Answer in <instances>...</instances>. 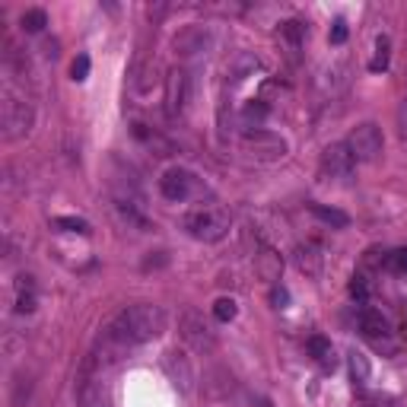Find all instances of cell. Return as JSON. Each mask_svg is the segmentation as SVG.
Returning a JSON list of instances; mask_svg holds the SVG:
<instances>
[{
	"label": "cell",
	"mask_w": 407,
	"mask_h": 407,
	"mask_svg": "<svg viewBox=\"0 0 407 407\" xmlns=\"http://www.w3.org/2000/svg\"><path fill=\"white\" fill-rule=\"evenodd\" d=\"M353 166H357V159H353L347 143H331V147H324L322 172L328 175V178H350V175H353Z\"/></svg>",
	"instance_id": "8"
},
{
	"label": "cell",
	"mask_w": 407,
	"mask_h": 407,
	"mask_svg": "<svg viewBox=\"0 0 407 407\" xmlns=\"http://www.w3.org/2000/svg\"><path fill=\"white\" fill-rule=\"evenodd\" d=\"M159 191H163L166 200H188L194 191L191 172H185V169H169V172H163V178H159Z\"/></svg>",
	"instance_id": "9"
},
{
	"label": "cell",
	"mask_w": 407,
	"mask_h": 407,
	"mask_svg": "<svg viewBox=\"0 0 407 407\" xmlns=\"http://www.w3.org/2000/svg\"><path fill=\"white\" fill-rule=\"evenodd\" d=\"M277 39H280L283 51H286V58L300 61V51H302V45H306V25L296 23V19H286V23H280Z\"/></svg>",
	"instance_id": "11"
},
{
	"label": "cell",
	"mask_w": 407,
	"mask_h": 407,
	"mask_svg": "<svg viewBox=\"0 0 407 407\" xmlns=\"http://www.w3.org/2000/svg\"><path fill=\"white\" fill-rule=\"evenodd\" d=\"M267 115H271L267 102L264 99H251V102H245V108H242V125H245V131H258V127L264 125Z\"/></svg>",
	"instance_id": "17"
},
{
	"label": "cell",
	"mask_w": 407,
	"mask_h": 407,
	"mask_svg": "<svg viewBox=\"0 0 407 407\" xmlns=\"http://www.w3.org/2000/svg\"><path fill=\"white\" fill-rule=\"evenodd\" d=\"M328 39H331V45H344V42H347V23L337 19V23L331 25V35H328Z\"/></svg>",
	"instance_id": "28"
},
{
	"label": "cell",
	"mask_w": 407,
	"mask_h": 407,
	"mask_svg": "<svg viewBox=\"0 0 407 407\" xmlns=\"http://www.w3.org/2000/svg\"><path fill=\"white\" fill-rule=\"evenodd\" d=\"M388 61H391V42H388V35H379L375 39V58L369 61V70H385L388 67Z\"/></svg>",
	"instance_id": "19"
},
{
	"label": "cell",
	"mask_w": 407,
	"mask_h": 407,
	"mask_svg": "<svg viewBox=\"0 0 407 407\" xmlns=\"http://www.w3.org/2000/svg\"><path fill=\"white\" fill-rule=\"evenodd\" d=\"M347 147H350V153H353L357 163H373V159H379V153H382V147H385L382 131H379L373 121H366V125L350 131Z\"/></svg>",
	"instance_id": "5"
},
{
	"label": "cell",
	"mask_w": 407,
	"mask_h": 407,
	"mask_svg": "<svg viewBox=\"0 0 407 407\" xmlns=\"http://www.w3.org/2000/svg\"><path fill=\"white\" fill-rule=\"evenodd\" d=\"M210 45V35L200 29V25H191V29H185L178 39H175V54H182V58H198L200 51H207Z\"/></svg>",
	"instance_id": "12"
},
{
	"label": "cell",
	"mask_w": 407,
	"mask_h": 407,
	"mask_svg": "<svg viewBox=\"0 0 407 407\" xmlns=\"http://www.w3.org/2000/svg\"><path fill=\"white\" fill-rule=\"evenodd\" d=\"M398 131L407 140V99H401V105H398Z\"/></svg>",
	"instance_id": "30"
},
{
	"label": "cell",
	"mask_w": 407,
	"mask_h": 407,
	"mask_svg": "<svg viewBox=\"0 0 407 407\" xmlns=\"http://www.w3.org/2000/svg\"><path fill=\"white\" fill-rule=\"evenodd\" d=\"M242 150L245 156H251L255 163H277L286 156V140L274 131H245L242 134Z\"/></svg>",
	"instance_id": "4"
},
{
	"label": "cell",
	"mask_w": 407,
	"mask_h": 407,
	"mask_svg": "<svg viewBox=\"0 0 407 407\" xmlns=\"http://www.w3.org/2000/svg\"><path fill=\"white\" fill-rule=\"evenodd\" d=\"M359 331H363L366 337H373V341H385L391 334L385 315L375 312V309H363V312H359Z\"/></svg>",
	"instance_id": "14"
},
{
	"label": "cell",
	"mask_w": 407,
	"mask_h": 407,
	"mask_svg": "<svg viewBox=\"0 0 407 407\" xmlns=\"http://www.w3.org/2000/svg\"><path fill=\"white\" fill-rule=\"evenodd\" d=\"M178 331H182V341L194 350V353H210L216 347V337L210 331V324L204 322V315H198L194 309H188L178 322Z\"/></svg>",
	"instance_id": "6"
},
{
	"label": "cell",
	"mask_w": 407,
	"mask_h": 407,
	"mask_svg": "<svg viewBox=\"0 0 407 407\" xmlns=\"http://www.w3.org/2000/svg\"><path fill=\"white\" fill-rule=\"evenodd\" d=\"M54 226H58V229H64V233H80V236L90 233V223H86V220H80V216H58V220H54Z\"/></svg>",
	"instance_id": "23"
},
{
	"label": "cell",
	"mask_w": 407,
	"mask_h": 407,
	"mask_svg": "<svg viewBox=\"0 0 407 407\" xmlns=\"http://www.w3.org/2000/svg\"><path fill=\"white\" fill-rule=\"evenodd\" d=\"M293 258H296V267H300L302 274H309V277L322 274V251L315 245H300V249L293 251Z\"/></svg>",
	"instance_id": "16"
},
{
	"label": "cell",
	"mask_w": 407,
	"mask_h": 407,
	"mask_svg": "<svg viewBox=\"0 0 407 407\" xmlns=\"http://www.w3.org/2000/svg\"><path fill=\"white\" fill-rule=\"evenodd\" d=\"M309 353H312L322 366H334V350L324 337H309Z\"/></svg>",
	"instance_id": "20"
},
{
	"label": "cell",
	"mask_w": 407,
	"mask_h": 407,
	"mask_svg": "<svg viewBox=\"0 0 407 407\" xmlns=\"http://www.w3.org/2000/svg\"><path fill=\"white\" fill-rule=\"evenodd\" d=\"M80 407H108V398L102 395L99 385H83V391H80Z\"/></svg>",
	"instance_id": "22"
},
{
	"label": "cell",
	"mask_w": 407,
	"mask_h": 407,
	"mask_svg": "<svg viewBox=\"0 0 407 407\" xmlns=\"http://www.w3.org/2000/svg\"><path fill=\"white\" fill-rule=\"evenodd\" d=\"M350 296H353V300H359V302L369 300V283H366L363 274H353V280H350Z\"/></svg>",
	"instance_id": "25"
},
{
	"label": "cell",
	"mask_w": 407,
	"mask_h": 407,
	"mask_svg": "<svg viewBox=\"0 0 407 407\" xmlns=\"http://www.w3.org/2000/svg\"><path fill=\"white\" fill-rule=\"evenodd\" d=\"M350 363H353V375L359 373V379H363V375L369 373V363L363 359V353H353V359H350Z\"/></svg>",
	"instance_id": "31"
},
{
	"label": "cell",
	"mask_w": 407,
	"mask_h": 407,
	"mask_svg": "<svg viewBox=\"0 0 407 407\" xmlns=\"http://www.w3.org/2000/svg\"><path fill=\"white\" fill-rule=\"evenodd\" d=\"M188 99H191V76H188L185 67H175L166 76V115L178 118L188 105Z\"/></svg>",
	"instance_id": "7"
},
{
	"label": "cell",
	"mask_w": 407,
	"mask_h": 407,
	"mask_svg": "<svg viewBox=\"0 0 407 407\" xmlns=\"http://www.w3.org/2000/svg\"><path fill=\"white\" fill-rule=\"evenodd\" d=\"M213 315H216V322H233L236 318V302L233 300H216L213 302Z\"/></svg>",
	"instance_id": "24"
},
{
	"label": "cell",
	"mask_w": 407,
	"mask_h": 407,
	"mask_svg": "<svg viewBox=\"0 0 407 407\" xmlns=\"http://www.w3.org/2000/svg\"><path fill=\"white\" fill-rule=\"evenodd\" d=\"M312 213L322 220V223L334 226V229H344V226H350V216L344 213V210L337 207H324V204H312Z\"/></svg>",
	"instance_id": "18"
},
{
	"label": "cell",
	"mask_w": 407,
	"mask_h": 407,
	"mask_svg": "<svg viewBox=\"0 0 407 407\" xmlns=\"http://www.w3.org/2000/svg\"><path fill=\"white\" fill-rule=\"evenodd\" d=\"M19 23H23L25 32H42L45 25H48V13H45V10H39V7H35V10H25Z\"/></svg>",
	"instance_id": "21"
},
{
	"label": "cell",
	"mask_w": 407,
	"mask_h": 407,
	"mask_svg": "<svg viewBox=\"0 0 407 407\" xmlns=\"http://www.w3.org/2000/svg\"><path fill=\"white\" fill-rule=\"evenodd\" d=\"M3 127H7V137L10 140H17V137H25V134L32 131V121H35V112H32V102L17 96L13 90L3 92Z\"/></svg>",
	"instance_id": "3"
},
{
	"label": "cell",
	"mask_w": 407,
	"mask_h": 407,
	"mask_svg": "<svg viewBox=\"0 0 407 407\" xmlns=\"http://www.w3.org/2000/svg\"><path fill=\"white\" fill-rule=\"evenodd\" d=\"M366 404H373V407H391L395 401H391V398H379V395H369V398H366Z\"/></svg>",
	"instance_id": "33"
},
{
	"label": "cell",
	"mask_w": 407,
	"mask_h": 407,
	"mask_svg": "<svg viewBox=\"0 0 407 407\" xmlns=\"http://www.w3.org/2000/svg\"><path fill=\"white\" fill-rule=\"evenodd\" d=\"M271 300H274V306H277V309H283L286 302H290V293L283 290V286H274V293H271Z\"/></svg>",
	"instance_id": "32"
},
{
	"label": "cell",
	"mask_w": 407,
	"mask_h": 407,
	"mask_svg": "<svg viewBox=\"0 0 407 407\" xmlns=\"http://www.w3.org/2000/svg\"><path fill=\"white\" fill-rule=\"evenodd\" d=\"M163 366H166V373H169V379H172L175 388H182V391L194 388V366L182 350H169L166 359H163Z\"/></svg>",
	"instance_id": "10"
},
{
	"label": "cell",
	"mask_w": 407,
	"mask_h": 407,
	"mask_svg": "<svg viewBox=\"0 0 407 407\" xmlns=\"http://www.w3.org/2000/svg\"><path fill=\"white\" fill-rule=\"evenodd\" d=\"M185 229L198 242H220L229 233V210L220 204H200L185 213Z\"/></svg>",
	"instance_id": "2"
},
{
	"label": "cell",
	"mask_w": 407,
	"mask_h": 407,
	"mask_svg": "<svg viewBox=\"0 0 407 407\" xmlns=\"http://www.w3.org/2000/svg\"><path fill=\"white\" fill-rule=\"evenodd\" d=\"M70 76H74L76 83H83L86 76H90V58L86 54H76V61L70 64Z\"/></svg>",
	"instance_id": "26"
},
{
	"label": "cell",
	"mask_w": 407,
	"mask_h": 407,
	"mask_svg": "<svg viewBox=\"0 0 407 407\" xmlns=\"http://www.w3.org/2000/svg\"><path fill=\"white\" fill-rule=\"evenodd\" d=\"M255 267H258V274H261V280H271V283H277L280 280V271H283V261H280V255H277L274 249H261L258 251V258H255Z\"/></svg>",
	"instance_id": "15"
},
{
	"label": "cell",
	"mask_w": 407,
	"mask_h": 407,
	"mask_svg": "<svg viewBox=\"0 0 407 407\" xmlns=\"http://www.w3.org/2000/svg\"><path fill=\"white\" fill-rule=\"evenodd\" d=\"M166 331V312L153 302H137V306H127L121 309L112 322L105 324L99 341L102 344H112L118 350H127L134 344H147V341H156L159 334Z\"/></svg>",
	"instance_id": "1"
},
{
	"label": "cell",
	"mask_w": 407,
	"mask_h": 407,
	"mask_svg": "<svg viewBox=\"0 0 407 407\" xmlns=\"http://www.w3.org/2000/svg\"><path fill=\"white\" fill-rule=\"evenodd\" d=\"M388 267L391 271H401V274H407V249H398L388 255Z\"/></svg>",
	"instance_id": "27"
},
{
	"label": "cell",
	"mask_w": 407,
	"mask_h": 407,
	"mask_svg": "<svg viewBox=\"0 0 407 407\" xmlns=\"http://www.w3.org/2000/svg\"><path fill=\"white\" fill-rule=\"evenodd\" d=\"M17 309H19V312H32V309H35V293H19V296H17Z\"/></svg>",
	"instance_id": "29"
},
{
	"label": "cell",
	"mask_w": 407,
	"mask_h": 407,
	"mask_svg": "<svg viewBox=\"0 0 407 407\" xmlns=\"http://www.w3.org/2000/svg\"><path fill=\"white\" fill-rule=\"evenodd\" d=\"M258 70V58L251 54V51H239L233 61H229V67H226V76H229V83H245L251 74Z\"/></svg>",
	"instance_id": "13"
}]
</instances>
